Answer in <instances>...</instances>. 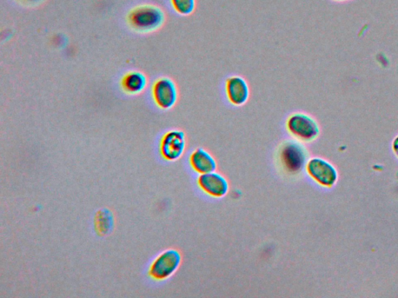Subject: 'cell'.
<instances>
[{
	"label": "cell",
	"mask_w": 398,
	"mask_h": 298,
	"mask_svg": "<svg viewBox=\"0 0 398 298\" xmlns=\"http://www.w3.org/2000/svg\"><path fill=\"white\" fill-rule=\"evenodd\" d=\"M308 156L307 148L296 139L284 141L278 149V160L281 167L293 175L300 174L306 168Z\"/></svg>",
	"instance_id": "cell-1"
},
{
	"label": "cell",
	"mask_w": 398,
	"mask_h": 298,
	"mask_svg": "<svg viewBox=\"0 0 398 298\" xmlns=\"http://www.w3.org/2000/svg\"><path fill=\"white\" fill-rule=\"evenodd\" d=\"M129 22L139 32H154L161 28L166 19L164 12L156 6H141L131 11Z\"/></svg>",
	"instance_id": "cell-2"
},
{
	"label": "cell",
	"mask_w": 398,
	"mask_h": 298,
	"mask_svg": "<svg viewBox=\"0 0 398 298\" xmlns=\"http://www.w3.org/2000/svg\"><path fill=\"white\" fill-rule=\"evenodd\" d=\"M288 133L301 142H311L320 135L319 124L313 117L303 112H296L287 119Z\"/></svg>",
	"instance_id": "cell-3"
},
{
	"label": "cell",
	"mask_w": 398,
	"mask_h": 298,
	"mask_svg": "<svg viewBox=\"0 0 398 298\" xmlns=\"http://www.w3.org/2000/svg\"><path fill=\"white\" fill-rule=\"evenodd\" d=\"M182 262V256L177 249L165 250L151 263L149 275L157 281L167 280L177 272Z\"/></svg>",
	"instance_id": "cell-4"
},
{
	"label": "cell",
	"mask_w": 398,
	"mask_h": 298,
	"mask_svg": "<svg viewBox=\"0 0 398 298\" xmlns=\"http://www.w3.org/2000/svg\"><path fill=\"white\" fill-rule=\"evenodd\" d=\"M152 98L159 108L168 110L173 108L178 101L177 84L168 77H161L152 85Z\"/></svg>",
	"instance_id": "cell-5"
},
{
	"label": "cell",
	"mask_w": 398,
	"mask_h": 298,
	"mask_svg": "<svg viewBox=\"0 0 398 298\" xmlns=\"http://www.w3.org/2000/svg\"><path fill=\"white\" fill-rule=\"evenodd\" d=\"M305 169L312 180L324 188L333 187L337 182V170L333 165L322 158H310Z\"/></svg>",
	"instance_id": "cell-6"
},
{
	"label": "cell",
	"mask_w": 398,
	"mask_h": 298,
	"mask_svg": "<svg viewBox=\"0 0 398 298\" xmlns=\"http://www.w3.org/2000/svg\"><path fill=\"white\" fill-rule=\"evenodd\" d=\"M186 135L181 130H170L161 138L160 151L165 160L175 162L181 158L186 149Z\"/></svg>",
	"instance_id": "cell-7"
},
{
	"label": "cell",
	"mask_w": 398,
	"mask_h": 298,
	"mask_svg": "<svg viewBox=\"0 0 398 298\" xmlns=\"http://www.w3.org/2000/svg\"><path fill=\"white\" fill-rule=\"evenodd\" d=\"M197 183L205 194L215 198L225 197L230 190L228 179L216 171L199 175Z\"/></svg>",
	"instance_id": "cell-8"
},
{
	"label": "cell",
	"mask_w": 398,
	"mask_h": 298,
	"mask_svg": "<svg viewBox=\"0 0 398 298\" xmlns=\"http://www.w3.org/2000/svg\"><path fill=\"white\" fill-rule=\"evenodd\" d=\"M225 96L234 107H242L250 98V88L246 79L240 76H231L225 83Z\"/></svg>",
	"instance_id": "cell-9"
},
{
	"label": "cell",
	"mask_w": 398,
	"mask_h": 298,
	"mask_svg": "<svg viewBox=\"0 0 398 298\" xmlns=\"http://www.w3.org/2000/svg\"><path fill=\"white\" fill-rule=\"evenodd\" d=\"M189 163L191 168L198 174L211 173L217 168L215 158L202 148H198L191 152Z\"/></svg>",
	"instance_id": "cell-10"
},
{
	"label": "cell",
	"mask_w": 398,
	"mask_h": 298,
	"mask_svg": "<svg viewBox=\"0 0 398 298\" xmlns=\"http://www.w3.org/2000/svg\"><path fill=\"white\" fill-rule=\"evenodd\" d=\"M148 79L141 72H130L122 79V88L129 94H141L148 88Z\"/></svg>",
	"instance_id": "cell-11"
},
{
	"label": "cell",
	"mask_w": 398,
	"mask_h": 298,
	"mask_svg": "<svg viewBox=\"0 0 398 298\" xmlns=\"http://www.w3.org/2000/svg\"><path fill=\"white\" fill-rule=\"evenodd\" d=\"M114 227V216L108 208H103L97 212L95 217V229L96 233L101 237L109 235Z\"/></svg>",
	"instance_id": "cell-12"
},
{
	"label": "cell",
	"mask_w": 398,
	"mask_h": 298,
	"mask_svg": "<svg viewBox=\"0 0 398 298\" xmlns=\"http://www.w3.org/2000/svg\"><path fill=\"white\" fill-rule=\"evenodd\" d=\"M172 6L178 15L189 16L196 10V0H170Z\"/></svg>",
	"instance_id": "cell-13"
},
{
	"label": "cell",
	"mask_w": 398,
	"mask_h": 298,
	"mask_svg": "<svg viewBox=\"0 0 398 298\" xmlns=\"http://www.w3.org/2000/svg\"><path fill=\"white\" fill-rule=\"evenodd\" d=\"M393 150L395 151V155L398 158V136L395 138L394 142H393Z\"/></svg>",
	"instance_id": "cell-14"
},
{
	"label": "cell",
	"mask_w": 398,
	"mask_h": 298,
	"mask_svg": "<svg viewBox=\"0 0 398 298\" xmlns=\"http://www.w3.org/2000/svg\"><path fill=\"white\" fill-rule=\"evenodd\" d=\"M26 1H28L29 3H35L41 2L42 0H26Z\"/></svg>",
	"instance_id": "cell-15"
},
{
	"label": "cell",
	"mask_w": 398,
	"mask_h": 298,
	"mask_svg": "<svg viewBox=\"0 0 398 298\" xmlns=\"http://www.w3.org/2000/svg\"><path fill=\"white\" fill-rule=\"evenodd\" d=\"M336 1H344V0H336Z\"/></svg>",
	"instance_id": "cell-16"
}]
</instances>
